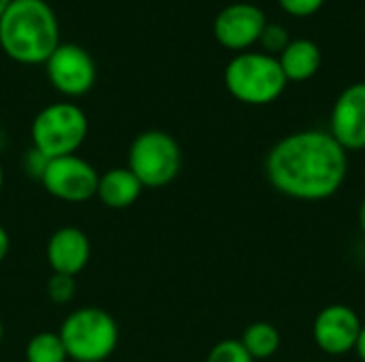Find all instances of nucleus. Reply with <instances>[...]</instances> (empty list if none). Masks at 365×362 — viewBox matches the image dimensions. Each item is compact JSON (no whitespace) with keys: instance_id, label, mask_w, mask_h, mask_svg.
<instances>
[{"instance_id":"nucleus-8","label":"nucleus","mask_w":365,"mask_h":362,"mask_svg":"<svg viewBox=\"0 0 365 362\" xmlns=\"http://www.w3.org/2000/svg\"><path fill=\"white\" fill-rule=\"evenodd\" d=\"M49 83L64 96H83L96 81L94 58L77 43H60L45 62Z\"/></svg>"},{"instance_id":"nucleus-11","label":"nucleus","mask_w":365,"mask_h":362,"mask_svg":"<svg viewBox=\"0 0 365 362\" xmlns=\"http://www.w3.org/2000/svg\"><path fill=\"white\" fill-rule=\"evenodd\" d=\"M329 134L346 149H365V81L351 83L340 92L329 115Z\"/></svg>"},{"instance_id":"nucleus-14","label":"nucleus","mask_w":365,"mask_h":362,"mask_svg":"<svg viewBox=\"0 0 365 362\" xmlns=\"http://www.w3.org/2000/svg\"><path fill=\"white\" fill-rule=\"evenodd\" d=\"M280 68L287 77V81H308L312 79L323 62L321 49L314 41L310 38H291V43L282 49L278 55Z\"/></svg>"},{"instance_id":"nucleus-1","label":"nucleus","mask_w":365,"mask_h":362,"mask_svg":"<svg viewBox=\"0 0 365 362\" xmlns=\"http://www.w3.org/2000/svg\"><path fill=\"white\" fill-rule=\"evenodd\" d=\"M349 151L325 130H299L280 139L265 158L272 188L289 198L319 203L342 188Z\"/></svg>"},{"instance_id":"nucleus-18","label":"nucleus","mask_w":365,"mask_h":362,"mask_svg":"<svg viewBox=\"0 0 365 362\" xmlns=\"http://www.w3.org/2000/svg\"><path fill=\"white\" fill-rule=\"evenodd\" d=\"M75 290H77V284H75V277H71V275L53 273L49 277V282H47V297L56 305L71 303L73 297H75Z\"/></svg>"},{"instance_id":"nucleus-9","label":"nucleus","mask_w":365,"mask_h":362,"mask_svg":"<svg viewBox=\"0 0 365 362\" xmlns=\"http://www.w3.org/2000/svg\"><path fill=\"white\" fill-rule=\"evenodd\" d=\"M361 326L364 322L353 307L334 303L317 314L312 337L317 348L327 356H344L349 352H355Z\"/></svg>"},{"instance_id":"nucleus-6","label":"nucleus","mask_w":365,"mask_h":362,"mask_svg":"<svg viewBox=\"0 0 365 362\" xmlns=\"http://www.w3.org/2000/svg\"><path fill=\"white\" fill-rule=\"evenodd\" d=\"M126 166L143 188H165L182 171V147L165 130H145L133 139Z\"/></svg>"},{"instance_id":"nucleus-2","label":"nucleus","mask_w":365,"mask_h":362,"mask_svg":"<svg viewBox=\"0 0 365 362\" xmlns=\"http://www.w3.org/2000/svg\"><path fill=\"white\" fill-rule=\"evenodd\" d=\"M60 45L58 17L47 0H11L0 17V47L21 64H45Z\"/></svg>"},{"instance_id":"nucleus-7","label":"nucleus","mask_w":365,"mask_h":362,"mask_svg":"<svg viewBox=\"0 0 365 362\" xmlns=\"http://www.w3.org/2000/svg\"><path fill=\"white\" fill-rule=\"evenodd\" d=\"M47 194L64 203H86L96 196L98 171L77 154L51 158L41 177Z\"/></svg>"},{"instance_id":"nucleus-27","label":"nucleus","mask_w":365,"mask_h":362,"mask_svg":"<svg viewBox=\"0 0 365 362\" xmlns=\"http://www.w3.org/2000/svg\"><path fill=\"white\" fill-rule=\"evenodd\" d=\"M2 337H4V324H2V320H0V344H2Z\"/></svg>"},{"instance_id":"nucleus-22","label":"nucleus","mask_w":365,"mask_h":362,"mask_svg":"<svg viewBox=\"0 0 365 362\" xmlns=\"http://www.w3.org/2000/svg\"><path fill=\"white\" fill-rule=\"evenodd\" d=\"M9 247H11L9 233H6V230H4V226L0 224V262L6 258V254H9Z\"/></svg>"},{"instance_id":"nucleus-17","label":"nucleus","mask_w":365,"mask_h":362,"mask_svg":"<svg viewBox=\"0 0 365 362\" xmlns=\"http://www.w3.org/2000/svg\"><path fill=\"white\" fill-rule=\"evenodd\" d=\"M205 362H255L252 356L246 352V348L242 346L240 339H222L218 341L210 354Z\"/></svg>"},{"instance_id":"nucleus-15","label":"nucleus","mask_w":365,"mask_h":362,"mask_svg":"<svg viewBox=\"0 0 365 362\" xmlns=\"http://www.w3.org/2000/svg\"><path fill=\"white\" fill-rule=\"evenodd\" d=\"M242 346L246 352L252 356V361H267L276 356V352L282 346V335L272 322H252L244 335H242Z\"/></svg>"},{"instance_id":"nucleus-28","label":"nucleus","mask_w":365,"mask_h":362,"mask_svg":"<svg viewBox=\"0 0 365 362\" xmlns=\"http://www.w3.org/2000/svg\"><path fill=\"white\" fill-rule=\"evenodd\" d=\"M308 362H321V361H308Z\"/></svg>"},{"instance_id":"nucleus-5","label":"nucleus","mask_w":365,"mask_h":362,"mask_svg":"<svg viewBox=\"0 0 365 362\" xmlns=\"http://www.w3.org/2000/svg\"><path fill=\"white\" fill-rule=\"evenodd\" d=\"M30 137L32 147L49 160L77 154L88 137V115L75 102H51L36 113Z\"/></svg>"},{"instance_id":"nucleus-19","label":"nucleus","mask_w":365,"mask_h":362,"mask_svg":"<svg viewBox=\"0 0 365 362\" xmlns=\"http://www.w3.org/2000/svg\"><path fill=\"white\" fill-rule=\"evenodd\" d=\"M259 43L263 45V51L265 53H269V55L278 53L280 55L282 49L291 43V36H289V32L280 23H269L267 21V26L263 28V34H261Z\"/></svg>"},{"instance_id":"nucleus-23","label":"nucleus","mask_w":365,"mask_h":362,"mask_svg":"<svg viewBox=\"0 0 365 362\" xmlns=\"http://www.w3.org/2000/svg\"><path fill=\"white\" fill-rule=\"evenodd\" d=\"M355 354L359 356V361L365 362V324L361 326V333H359V339H357V346H355Z\"/></svg>"},{"instance_id":"nucleus-13","label":"nucleus","mask_w":365,"mask_h":362,"mask_svg":"<svg viewBox=\"0 0 365 362\" xmlns=\"http://www.w3.org/2000/svg\"><path fill=\"white\" fill-rule=\"evenodd\" d=\"M143 186L128 166H115L98 175L96 198L109 209H128L141 196Z\"/></svg>"},{"instance_id":"nucleus-4","label":"nucleus","mask_w":365,"mask_h":362,"mask_svg":"<svg viewBox=\"0 0 365 362\" xmlns=\"http://www.w3.org/2000/svg\"><path fill=\"white\" fill-rule=\"evenodd\" d=\"M58 335L68 361L73 362H105L120 341L115 318L101 307H79L71 312Z\"/></svg>"},{"instance_id":"nucleus-12","label":"nucleus","mask_w":365,"mask_h":362,"mask_svg":"<svg viewBox=\"0 0 365 362\" xmlns=\"http://www.w3.org/2000/svg\"><path fill=\"white\" fill-rule=\"evenodd\" d=\"M90 254H92L90 239L77 226L58 228L49 237L47 250H45L47 265L51 267V271L60 275H71V277L79 275L88 267Z\"/></svg>"},{"instance_id":"nucleus-24","label":"nucleus","mask_w":365,"mask_h":362,"mask_svg":"<svg viewBox=\"0 0 365 362\" xmlns=\"http://www.w3.org/2000/svg\"><path fill=\"white\" fill-rule=\"evenodd\" d=\"M359 228H361V233H364L365 237V198L359 205Z\"/></svg>"},{"instance_id":"nucleus-16","label":"nucleus","mask_w":365,"mask_h":362,"mask_svg":"<svg viewBox=\"0 0 365 362\" xmlns=\"http://www.w3.org/2000/svg\"><path fill=\"white\" fill-rule=\"evenodd\" d=\"M26 362H66L68 354L58 333L43 331L28 339L24 350Z\"/></svg>"},{"instance_id":"nucleus-21","label":"nucleus","mask_w":365,"mask_h":362,"mask_svg":"<svg viewBox=\"0 0 365 362\" xmlns=\"http://www.w3.org/2000/svg\"><path fill=\"white\" fill-rule=\"evenodd\" d=\"M47 162H49V158H47L45 154H41L38 149L30 147V149L26 151V158H24V169H26L28 177H34V179L41 181L45 169H47Z\"/></svg>"},{"instance_id":"nucleus-20","label":"nucleus","mask_w":365,"mask_h":362,"mask_svg":"<svg viewBox=\"0 0 365 362\" xmlns=\"http://www.w3.org/2000/svg\"><path fill=\"white\" fill-rule=\"evenodd\" d=\"M278 4L291 17H310L323 9L325 0H278Z\"/></svg>"},{"instance_id":"nucleus-10","label":"nucleus","mask_w":365,"mask_h":362,"mask_svg":"<svg viewBox=\"0 0 365 362\" xmlns=\"http://www.w3.org/2000/svg\"><path fill=\"white\" fill-rule=\"evenodd\" d=\"M267 26L265 13L250 2H233L218 11L214 17V36L216 41L231 51H248L259 43L263 28Z\"/></svg>"},{"instance_id":"nucleus-25","label":"nucleus","mask_w":365,"mask_h":362,"mask_svg":"<svg viewBox=\"0 0 365 362\" xmlns=\"http://www.w3.org/2000/svg\"><path fill=\"white\" fill-rule=\"evenodd\" d=\"M9 4H11V0H0V17L4 15V11L9 9Z\"/></svg>"},{"instance_id":"nucleus-26","label":"nucleus","mask_w":365,"mask_h":362,"mask_svg":"<svg viewBox=\"0 0 365 362\" xmlns=\"http://www.w3.org/2000/svg\"><path fill=\"white\" fill-rule=\"evenodd\" d=\"M2 186H4V169H2V162H0V192H2Z\"/></svg>"},{"instance_id":"nucleus-3","label":"nucleus","mask_w":365,"mask_h":362,"mask_svg":"<svg viewBox=\"0 0 365 362\" xmlns=\"http://www.w3.org/2000/svg\"><path fill=\"white\" fill-rule=\"evenodd\" d=\"M222 79L227 92L235 100L252 107L272 105L284 94L289 83L276 55L250 49L235 53L229 60Z\"/></svg>"}]
</instances>
